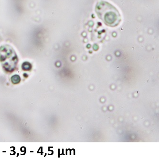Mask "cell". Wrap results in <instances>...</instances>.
Segmentation results:
<instances>
[{"label":"cell","instance_id":"obj_4","mask_svg":"<svg viewBox=\"0 0 159 159\" xmlns=\"http://www.w3.org/2000/svg\"><path fill=\"white\" fill-rule=\"evenodd\" d=\"M32 66L29 62H25L22 65V68L24 70H30Z\"/></svg>","mask_w":159,"mask_h":159},{"label":"cell","instance_id":"obj_1","mask_svg":"<svg viewBox=\"0 0 159 159\" xmlns=\"http://www.w3.org/2000/svg\"><path fill=\"white\" fill-rule=\"evenodd\" d=\"M95 11L98 18L107 26L115 27L120 22L121 16L119 11L107 2L101 1L98 2Z\"/></svg>","mask_w":159,"mask_h":159},{"label":"cell","instance_id":"obj_3","mask_svg":"<svg viewBox=\"0 0 159 159\" xmlns=\"http://www.w3.org/2000/svg\"><path fill=\"white\" fill-rule=\"evenodd\" d=\"M11 80L13 84H18L20 82L21 79L18 75H13L11 77Z\"/></svg>","mask_w":159,"mask_h":159},{"label":"cell","instance_id":"obj_2","mask_svg":"<svg viewBox=\"0 0 159 159\" xmlns=\"http://www.w3.org/2000/svg\"><path fill=\"white\" fill-rule=\"evenodd\" d=\"M0 61L5 70L11 72L15 70L18 58L15 51L9 46L0 48Z\"/></svg>","mask_w":159,"mask_h":159}]
</instances>
